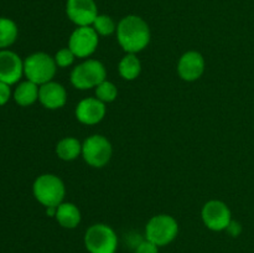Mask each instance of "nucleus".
I'll return each mask as SVG.
<instances>
[{
    "label": "nucleus",
    "instance_id": "nucleus-19",
    "mask_svg": "<svg viewBox=\"0 0 254 253\" xmlns=\"http://www.w3.org/2000/svg\"><path fill=\"white\" fill-rule=\"evenodd\" d=\"M19 29L14 20L0 16V50H6L17 39Z\"/></svg>",
    "mask_w": 254,
    "mask_h": 253
},
{
    "label": "nucleus",
    "instance_id": "nucleus-13",
    "mask_svg": "<svg viewBox=\"0 0 254 253\" xmlns=\"http://www.w3.org/2000/svg\"><path fill=\"white\" fill-rule=\"evenodd\" d=\"M205 72V59L197 51H188L178 62V73L184 81H197Z\"/></svg>",
    "mask_w": 254,
    "mask_h": 253
},
{
    "label": "nucleus",
    "instance_id": "nucleus-8",
    "mask_svg": "<svg viewBox=\"0 0 254 253\" xmlns=\"http://www.w3.org/2000/svg\"><path fill=\"white\" fill-rule=\"evenodd\" d=\"M201 217L206 227L215 232L226 231L232 222V212L227 203L220 200H211L203 205Z\"/></svg>",
    "mask_w": 254,
    "mask_h": 253
},
{
    "label": "nucleus",
    "instance_id": "nucleus-22",
    "mask_svg": "<svg viewBox=\"0 0 254 253\" xmlns=\"http://www.w3.org/2000/svg\"><path fill=\"white\" fill-rule=\"evenodd\" d=\"M55 62H56L57 67H61V68H66V67L71 66L73 63L74 59H76V55L72 52V50L69 47H64V49L59 50L56 52V55L54 56Z\"/></svg>",
    "mask_w": 254,
    "mask_h": 253
},
{
    "label": "nucleus",
    "instance_id": "nucleus-11",
    "mask_svg": "<svg viewBox=\"0 0 254 253\" xmlns=\"http://www.w3.org/2000/svg\"><path fill=\"white\" fill-rule=\"evenodd\" d=\"M24 76V61L11 50H0V81L5 83H17Z\"/></svg>",
    "mask_w": 254,
    "mask_h": 253
},
{
    "label": "nucleus",
    "instance_id": "nucleus-1",
    "mask_svg": "<svg viewBox=\"0 0 254 253\" xmlns=\"http://www.w3.org/2000/svg\"><path fill=\"white\" fill-rule=\"evenodd\" d=\"M117 40L127 54H138L150 42V27L143 17L127 15L117 25Z\"/></svg>",
    "mask_w": 254,
    "mask_h": 253
},
{
    "label": "nucleus",
    "instance_id": "nucleus-12",
    "mask_svg": "<svg viewBox=\"0 0 254 253\" xmlns=\"http://www.w3.org/2000/svg\"><path fill=\"white\" fill-rule=\"evenodd\" d=\"M106 103L99 101L96 97L82 99L74 109L77 121L86 126H93V124L99 123L106 116Z\"/></svg>",
    "mask_w": 254,
    "mask_h": 253
},
{
    "label": "nucleus",
    "instance_id": "nucleus-10",
    "mask_svg": "<svg viewBox=\"0 0 254 253\" xmlns=\"http://www.w3.org/2000/svg\"><path fill=\"white\" fill-rule=\"evenodd\" d=\"M66 15L77 26H92L98 16V7L94 0H67Z\"/></svg>",
    "mask_w": 254,
    "mask_h": 253
},
{
    "label": "nucleus",
    "instance_id": "nucleus-14",
    "mask_svg": "<svg viewBox=\"0 0 254 253\" xmlns=\"http://www.w3.org/2000/svg\"><path fill=\"white\" fill-rule=\"evenodd\" d=\"M39 101L47 109L62 108L67 102L66 88L57 82H47L40 86Z\"/></svg>",
    "mask_w": 254,
    "mask_h": 253
},
{
    "label": "nucleus",
    "instance_id": "nucleus-23",
    "mask_svg": "<svg viewBox=\"0 0 254 253\" xmlns=\"http://www.w3.org/2000/svg\"><path fill=\"white\" fill-rule=\"evenodd\" d=\"M134 253H159V247L155 243L150 242L145 238V240L138 243Z\"/></svg>",
    "mask_w": 254,
    "mask_h": 253
},
{
    "label": "nucleus",
    "instance_id": "nucleus-20",
    "mask_svg": "<svg viewBox=\"0 0 254 253\" xmlns=\"http://www.w3.org/2000/svg\"><path fill=\"white\" fill-rule=\"evenodd\" d=\"M92 27L96 30L99 36H109L117 31V24L114 20L106 14H98L92 24Z\"/></svg>",
    "mask_w": 254,
    "mask_h": 253
},
{
    "label": "nucleus",
    "instance_id": "nucleus-2",
    "mask_svg": "<svg viewBox=\"0 0 254 253\" xmlns=\"http://www.w3.org/2000/svg\"><path fill=\"white\" fill-rule=\"evenodd\" d=\"M32 193L45 207H57L64 202L66 188L64 181L55 174H42L35 179Z\"/></svg>",
    "mask_w": 254,
    "mask_h": 253
},
{
    "label": "nucleus",
    "instance_id": "nucleus-7",
    "mask_svg": "<svg viewBox=\"0 0 254 253\" xmlns=\"http://www.w3.org/2000/svg\"><path fill=\"white\" fill-rule=\"evenodd\" d=\"M113 154L112 144L106 136L93 134L82 143V156L92 168H103L109 163Z\"/></svg>",
    "mask_w": 254,
    "mask_h": 253
},
{
    "label": "nucleus",
    "instance_id": "nucleus-6",
    "mask_svg": "<svg viewBox=\"0 0 254 253\" xmlns=\"http://www.w3.org/2000/svg\"><path fill=\"white\" fill-rule=\"evenodd\" d=\"M107 71L104 64L98 60L89 59L77 64L71 72V83L74 88L86 89L96 88L99 83L106 81Z\"/></svg>",
    "mask_w": 254,
    "mask_h": 253
},
{
    "label": "nucleus",
    "instance_id": "nucleus-24",
    "mask_svg": "<svg viewBox=\"0 0 254 253\" xmlns=\"http://www.w3.org/2000/svg\"><path fill=\"white\" fill-rule=\"evenodd\" d=\"M11 98V86L0 81V106H4Z\"/></svg>",
    "mask_w": 254,
    "mask_h": 253
},
{
    "label": "nucleus",
    "instance_id": "nucleus-3",
    "mask_svg": "<svg viewBox=\"0 0 254 253\" xmlns=\"http://www.w3.org/2000/svg\"><path fill=\"white\" fill-rule=\"evenodd\" d=\"M55 59L46 52H35L24 60V74L37 86L51 82L56 74Z\"/></svg>",
    "mask_w": 254,
    "mask_h": 253
},
{
    "label": "nucleus",
    "instance_id": "nucleus-17",
    "mask_svg": "<svg viewBox=\"0 0 254 253\" xmlns=\"http://www.w3.org/2000/svg\"><path fill=\"white\" fill-rule=\"evenodd\" d=\"M56 154L61 160H74L82 155V143L73 136H66L57 143Z\"/></svg>",
    "mask_w": 254,
    "mask_h": 253
},
{
    "label": "nucleus",
    "instance_id": "nucleus-18",
    "mask_svg": "<svg viewBox=\"0 0 254 253\" xmlns=\"http://www.w3.org/2000/svg\"><path fill=\"white\" fill-rule=\"evenodd\" d=\"M119 74L127 81H134L141 72V62L135 54H127L118 64Z\"/></svg>",
    "mask_w": 254,
    "mask_h": 253
},
{
    "label": "nucleus",
    "instance_id": "nucleus-16",
    "mask_svg": "<svg viewBox=\"0 0 254 253\" xmlns=\"http://www.w3.org/2000/svg\"><path fill=\"white\" fill-rule=\"evenodd\" d=\"M39 89L40 86L26 79V81L17 84L12 97H14V101L16 102V104H19L20 107H30L35 102L39 101Z\"/></svg>",
    "mask_w": 254,
    "mask_h": 253
},
{
    "label": "nucleus",
    "instance_id": "nucleus-25",
    "mask_svg": "<svg viewBox=\"0 0 254 253\" xmlns=\"http://www.w3.org/2000/svg\"><path fill=\"white\" fill-rule=\"evenodd\" d=\"M227 232H230L232 236H238L241 233V231H242V227H241V225L238 222H236V221L232 220V222L230 223V226L227 227Z\"/></svg>",
    "mask_w": 254,
    "mask_h": 253
},
{
    "label": "nucleus",
    "instance_id": "nucleus-15",
    "mask_svg": "<svg viewBox=\"0 0 254 253\" xmlns=\"http://www.w3.org/2000/svg\"><path fill=\"white\" fill-rule=\"evenodd\" d=\"M56 221L61 227L72 230L76 228L81 223V211L74 203L72 202H62L57 206Z\"/></svg>",
    "mask_w": 254,
    "mask_h": 253
},
{
    "label": "nucleus",
    "instance_id": "nucleus-5",
    "mask_svg": "<svg viewBox=\"0 0 254 253\" xmlns=\"http://www.w3.org/2000/svg\"><path fill=\"white\" fill-rule=\"evenodd\" d=\"M179 235V223L173 216L161 213L153 216L145 226V238L158 247L170 245Z\"/></svg>",
    "mask_w": 254,
    "mask_h": 253
},
{
    "label": "nucleus",
    "instance_id": "nucleus-9",
    "mask_svg": "<svg viewBox=\"0 0 254 253\" xmlns=\"http://www.w3.org/2000/svg\"><path fill=\"white\" fill-rule=\"evenodd\" d=\"M99 35L92 26H77L68 40V47L76 57L86 59L94 54L99 44Z\"/></svg>",
    "mask_w": 254,
    "mask_h": 253
},
{
    "label": "nucleus",
    "instance_id": "nucleus-4",
    "mask_svg": "<svg viewBox=\"0 0 254 253\" xmlns=\"http://www.w3.org/2000/svg\"><path fill=\"white\" fill-rule=\"evenodd\" d=\"M84 247L89 253H116L118 236L111 226L94 223L84 233Z\"/></svg>",
    "mask_w": 254,
    "mask_h": 253
},
{
    "label": "nucleus",
    "instance_id": "nucleus-21",
    "mask_svg": "<svg viewBox=\"0 0 254 253\" xmlns=\"http://www.w3.org/2000/svg\"><path fill=\"white\" fill-rule=\"evenodd\" d=\"M117 96H118V88L113 82L106 79L96 87V98H98L103 103H111L116 101Z\"/></svg>",
    "mask_w": 254,
    "mask_h": 253
}]
</instances>
